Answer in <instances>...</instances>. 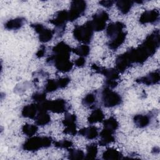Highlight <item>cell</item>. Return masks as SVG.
Segmentation results:
<instances>
[{"mask_svg": "<svg viewBox=\"0 0 160 160\" xmlns=\"http://www.w3.org/2000/svg\"><path fill=\"white\" fill-rule=\"evenodd\" d=\"M159 21V12L156 9L144 11L140 16L139 21L142 24H156Z\"/></svg>", "mask_w": 160, "mask_h": 160, "instance_id": "4fadbf2b", "label": "cell"}, {"mask_svg": "<svg viewBox=\"0 0 160 160\" xmlns=\"http://www.w3.org/2000/svg\"><path fill=\"white\" fill-rule=\"evenodd\" d=\"M56 148L61 149H69L72 146V142L68 139H62L54 142Z\"/></svg>", "mask_w": 160, "mask_h": 160, "instance_id": "d6a6232c", "label": "cell"}, {"mask_svg": "<svg viewBox=\"0 0 160 160\" xmlns=\"http://www.w3.org/2000/svg\"><path fill=\"white\" fill-rule=\"evenodd\" d=\"M160 45V33L159 29L154 30L148 34L144 41L136 48V53L140 61L145 62L153 56Z\"/></svg>", "mask_w": 160, "mask_h": 160, "instance_id": "7a4b0ae2", "label": "cell"}, {"mask_svg": "<svg viewBox=\"0 0 160 160\" xmlns=\"http://www.w3.org/2000/svg\"><path fill=\"white\" fill-rule=\"evenodd\" d=\"M25 22V18L18 17L7 21L4 24V28L8 30H17L20 29L24 25Z\"/></svg>", "mask_w": 160, "mask_h": 160, "instance_id": "d6986e66", "label": "cell"}, {"mask_svg": "<svg viewBox=\"0 0 160 160\" xmlns=\"http://www.w3.org/2000/svg\"><path fill=\"white\" fill-rule=\"evenodd\" d=\"M38 112L37 104H29L24 106L21 111V115L24 118L34 119Z\"/></svg>", "mask_w": 160, "mask_h": 160, "instance_id": "ffe728a7", "label": "cell"}, {"mask_svg": "<svg viewBox=\"0 0 160 160\" xmlns=\"http://www.w3.org/2000/svg\"><path fill=\"white\" fill-rule=\"evenodd\" d=\"M69 21L68 11L66 10H61L58 11L55 16L49 20V22L55 26L54 34H56L58 36H62L66 29V26L67 22Z\"/></svg>", "mask_w": 160, "mask_h": 160, "instance_id": "ba28073f", "label": "cell"}, {"mask_svg": "<svg viewBox=\"0 0 160 160\" xmlns=\"http://www.w3.org/2000/svg\"><path fill=\"white\" fill-rule=\"evenodd\" d=\"M68 159L73 160H79L84 159V152L81 149H68Z\"/></svg>", "mask_w": 160, "mask_h": 160, "instance_id": "f1b7e54d", "label": "cell"}, {"mask_svg": "<svg viewBox=\"0 0 160 160\" xmlns=\"http://www.w3.org/2000/svg\"><path fill=\"white\" fill-rule=\"evenodd\" d=\"M118 128L119 122L118 120L113 116H111L103 121V128L104 129L115 132L116 130H117Z\"/></svg>", "mask_w": 160, "mask_h": 160, "instance_id": "484cf974", "label": "cell"}, {"mask_svg": "<svg viewBox=\"0 0 160 160\" xmlns=\"http://www.w3.org/2000/svg\"><path fill=\"white\" fill-rule=\"evenodd\" d=\"M125 24L121 21H116L109 24L106 32L108 38L107 46L112 50L117 49L125 41L127 33L124 31Z\"/></svg>", "mask_w": 160, "mask_h": 160, "instance_id": "3957f363", "label": "cell"}, {"mask_svg": "<svg viewBox=\"0 0 160 160\" xmlns=\"http://www.w3.org/2000/svg\"><path fill=\"white\" fill-rule=\"evenodd\" d=\"M31 26L38 34V39L41 42H48L50 41L54 34V31L44 27L42 24L34 23Z\"/></svg>", "mask_w": 160, "mask_h": 160, "instance_id": "8fae6325", "label": "cell"}, {"mask_svg": "<svg viewBox=\"0 0 160 160\" xmlns=\"http://www.w3.org/2000/svg\"><path fill=\"white\" fill-rule=\"evenodd\" d=\"M78 132L79 135L89 140L96 139L99 135L98 129L95 126H90L87 128H82Z\"/></svg>", "mask_w": 160, "mask_h": 160, "instance_id": "ac0fdd59", "label": "cell"}, {"mask_svg": "<svg viewBox=\"0 0 160 160\" xmlns=\"http://www.w3.org/2000/svg\"><path fill=\"white\" fill-rule=\"evenodd\" d=\"M72 52L80 57H86L90 52V48L87 44L79 45L74 48L72 49Z\"/></svg>", "mask_w": 160, "mask_h": 160, "instance_id": "83f0119b", "label": "cell"}, {"mask_svg": "<svg viewBox=\"0 0 160 160\" xmlns=\"http://www.w3.org/2000/svg\"><path fill=\"white\" fill-rule=\"evenodd\" d=\"M34 119L36 125L43 126L50 122L51 116L47 111H38Z\"/></svg>", "mask_w": 160, "mask_h": 160, "instance_id": "603a6c76", "label": "cell"}, {"mask_svg": "<svg viewBox=\"0 0 160 160\" xmlns=\"http://www.w3.org/2000/svg\"><path fill=\"white\" fill-rule=\"evenodd\" d=\"M45 53H46V47L42 45L38 50L37 52L36 53V56L38 58H41L44 56Z\"/></svg>", "mask_w": 160, "mask_h": 160, "instance_id": "74e56055", "label": "cell"}, {"mask_svg": "<svg viewBox=\"0 0 160 160\" xmlns=\"http://www.w3.org/2000/svg\"><path fill=\"white\" fill-rule=\"evenodd\" d=\"M122 158V154L117 149L112 148H109L106 149L102 154V159L106 160H116L121 159Z\"/></svg>", "mask_w": 160, "mask_h": 160, "instance_id": "cb8c5ba5", "label": "cell"}, {"mask_svg": "<svg viewBox=\"0 0 160 160\" xmlns=\"http://www.w3.org/2000/svg\"><path fill=\"white\" fill-rule=\"evenodd\" d=\"M115 3L114 1H110V0H104V1H100L99 2V4L102 6H104L105 8H111V6H113V4Z\"/></svg>", "mask_w": 160, "mask_h": 160, "instance_id": "8d00e7d4", "label": "cell"}, {"mask_svg": "<svg viewBox=\"0 0 160 160\" xmlns=\"http://www.w3.org/2000/svg\"><path fill=\"white\" fill-rule=\"evenodd\" d=\"M52 139L49 136H31L22 145L24 151L34 152L51 146Z\"/></svg>", "mask_w": 160, "mask_h": 160, "instance_id": "277c9868", "label": "cell"}, {"mask_svg": "<svg viewBox=\"0 0 160 160\" xmlns=\"http://www.w3.org/2000/svg\"><path fill=\"white\" fill-rule=\"evenodd\" d=\"M131 59L128 51L119 54L116 59L115 66L116 69L119 72H123L125 71L132 64Z\"/></svg>", "mask_w": 160, "mask_h": 160, "instance_id": "9a60e30c", "label": "cell"}, {"mask_svg": "<svg viewBox=\"0 0 160 160\" xmlns=\"http://www.w3.org/2000/svg\"><path fill=\"white\" fill-rule=\"evenodd\" d=\"M104 114L100 108L94 109L88 118V122L89 124L102 122L104 121Z\"/></svg>", "mask_w": 160, "mask_h": 160, "instance_id": "7402d4cb", "label": "cell"}, {"mask_svg": "<svg viewBox=\"0 0 160 160\" xmlns=\"http://www.w3.org/2000/svg\"><path fill=\"white\" fill-rule=\"evenodd\" d=\"M57 81L59 88H64L68 85V84L70 82L71 79L68 77H64L58 79Z\"/></svg>", "mask_w": 160, "mask_h": 160, "instance_id": "e575fe53", "label": "cell"}, {"mask_svg": "<svg viewBox=\"0 0 160 160\" xmlns=\"http://www.w3.org/2000/svg\"><path fill=\"white\" fill-rule=\"evenodd\" d=\"M31 98L33 101H34L37 103L41 102L46 100V94L45 92H37L34 93L32 95Z\"/></svg>", "mask_w": 160, "mask_h": 160, "instance_id": "836d02e7", "label": "cell"}, {"mask_svg": "<svg viewBox=\"0 0 160 160\" xmlns=\"http://www.w3.org/2000/svg\"><path fill=\"white\" fill-rule=\"evenodd\" d=\"M151 119V116L148 114H136L133 118L134 124L139 128L147 127L150 124Z\"/></svg>", "mask_w": 160, "mask_h": 160, "instance_id": "44dd1931", "label": "cell"}, {"mask_svg": "<svg viewBox=\"0 0 160 160\" xmlns=\"http://www.w3.org/2000/svg\"><path fill=\"white\" fill-rule=\"evenodd\" d=\"M160 80V73L159 70L151 72L146 76L140 77L136 79V82L139 84H144L147 86L158 84Z\"/></svg>", "mask_w": 160, "mask_h": 160, "instance_id": "2e32d148", "label": "cell"}, {"mask_svg": "<svg viewBox=\"0 0 160 160\" xmlns=\"http://www.w3.org/2000/svg\"><path fill=\"white\" fill-rule=\"evenodd\" d=\"M52 53L46 59V62L55 66L61 72H68L73 68V63L69 60L72 48L64 41L56 44L52 49Z\"/></svg>", "mask_w": 160, "mask_h": 160, "instance_id": "6da1fadb", "label": "cell"}, {"mask_svg": "<svg viewBox=\"0 0 160 160\" xmlns=\"http://www.w3.org/2000/svg\"><path fill=\"white\" fill-rule=\"evenodd\" d=\"M76 116L74 114L66 113L62 121V124L66 127L63 130V133L71 136H75L77 133L76 129Z\"/></svg>", "mask_w": 160, "mask_h": 160, "instance_id": "7c38bea8", "label": "cell"}, {"mask_svg": "<svg viewBox=\"0 0 160 160\" xmlns=\"http://www.w3.org/2000/svg\"><path fill=\"white\" fill-rule=\"evenodd\" d=\"M98 154V145L96 143H91L86 146V159H94Z\"/></svg>", "mask_w": 160, "mask_h": 160, "instance_id": "4316f807", "label": "cell"}, {"mask_svg": "<svg viewBox=\"0 0 160 160\" xmlns=\"http://www.w3.org/2000/svg\"><path fill=\"white\" fill-rule=\"evenodd\" d=\"M96 102V96L94 93L87 94L82 99V104L86 106H93Z\"/></svg>", "mask_w": 160, "mask_h": 160, "instance_id": "1f68e13d", "label": "cell"}, {"mask_svg": "<svg viewBox=\"0 0 160 160\" xmlns=\"http://www.w3.org/2000/svg\"><path fill=\"white\" fill-rule=\"evenodd\" d=\"M93 32L94 30L91 21H88L82 25L76 26L73 29L72 34L76 40L86 44L91 41Z\"/></svg>", "mask_w": 160, "mask_h": 160, "instance_id": "8992f818", "label": "cell"}, {"mask_svg": "<svg viewBox=\"0 0 160 160\" xmlns=\"http://www.w3.org/2000/svg\"><path fill=\"white\" fill-rule=\"evenodd\" d=\"M87 3L82 0H74L71 1L70 9L68 11L69 21L73 22L82 16L86 10Z\"/></svg>", "mask_w": 160, "mask_h": 160, "instance_id": "9c48e42d", "label": "cell"}, {"mask_svg": "<svg viewBox=\"0 0 160 160\" xmlns=\"http://www.w3.org/2000/svg\"><path fill=\"white\" fill-rule=\"evenodd\" d=\"M38 111H50L54 113H62L68 109V104L63 99H56L55 100H45L44 101L36 103Z\"/></svg>", "mask_w": 160, "mask_h": 160, "instance_id": "5b68a950", "label": "cell"}, {"mask_svg": "<svg viewBox=\"0 0 160 160\" xmlns=\"http://www.w3.org/2000/svg\"><path fill=\"white\" fill-rule=\"evenodd\" d=\"M38 128L37 125L31 124H25L22 127V132L24 134L31 137L33 136L38 131Z\"/></svg>", "mask_w": 160, "mask_h": 160, "instance_id": "f546056e", "label": "cell"}, {"mask_svg": "<svg viewBox=\"0 0 160 160\" xmlns=\"http://www.w3.org/2000/svg\"><path fill=\"white\" fill-rule=\"evenodd\" d=\"M86 64V59L83 57H79L74 61V65L78 68H82Z\"/></svg>", "mask_w": 160, "mask_h": 160, "instance_id": "d590c367", "label": "cell"}, {"mask_svg": "<svg viewBox=\"0 0 160 160\" xmlns=\"http://www.w3.org/2000/svg\"><path fill=\"white\" fill-rule=\"evenodd\" d=\"M114 134V132L103 128L99 134L101 139L99 141V144L101 146H104L114 142L115 141V137Z\"/></svg>", "mask_w": 160, "mask_h": 160, "instance_id": "e0dca14e", "label": "cell"}, {"mask_svg": "<svg viewBox=\"0 0 160 160\" xmlns=\"http://www.w3.org/2000/svg\"><path fill=\"white\" fill-rule=\"evenodd\" d=\"M100 96L101 103L106 108L117 106L122 102V98L120 94L108 87H104L102 89Z\"/></svg>", "mask_w": 160, "mask_h": 160, "instance_id": "52a82bcc", "label": "cell"}, {"mask_svg": "<svg viewBox=\"0 0 160 160\" xmlns=\"http://www.w3.org/2000/svg\"><path fill=\"white\" fill-rule=\"evenodd\" d=\"M59 88V87L57 79H49L47 80L46 83L44 86V92L46 93L52 92L56 91Z\"/></svg>", "mask_w": 160, "mask_h": 160, "instance_id": "4dcf8cb0", "label": "cell"}, {"mask_svg": "<svg viewBox=\"0 0 160 160\" xmlns=\"http://www.w3.org/2000/svg\"><path fill=\"white\" fill-rule=\"evenodd\" d=\"M116 6L118 10L123 14H128L131 10L134 4V1H122L119 0L115 1Z\"/></svg>", "mask_w": 160, "mask_h": 160, "instance_id": "d4e9b609", "label": "cell"}, {"mask_svg": "<svg viewBox=\"0 0 160 160\" xmlns=\"http://www.w3.org/2000/svg\"><path fill=\"white\" fill-rule=\"evenodd\" d=\"M91 68L96 72L104 75L107 80L118 81L119 79V72L114 68H104L95 64L92 65Z\"/></svg>", "mask_w": 160, "mask_h": 160, "instance_id": "5bb4252c", "label": "cell"}, {"mask_svg": "<svg viewBox=\"0 0 160 160\" xmlns=\"http://www.w3.org/2000/svg\"><path fill=\"white\" fill-rule=\"evenodd\" d=\"M109 17L108 13L104 10H99L92 17L91 23L94 31H101L104 30L106 26V22Z\"/></svg>", "mask_w": 160, "mask_h": 160, "instance_id": "30bf717a", "label": "cell"}]
</instances>
